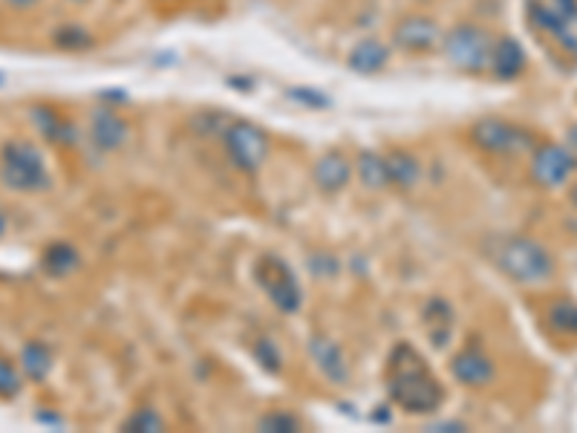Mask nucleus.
Masks as SVG:
<instances>
[{
  "label": "nucleus",
  "mask_w": 577,
  "mask_h": 433,
  "mask_svg": "<svg viewBox=\"0 0 577 433\" xmlns=\"http://www.w3.org/2000/svg\"><path fill=\"white\" fill-rule=\"evenodd\" d=\"M384 382L390 399L407 413H433L445 402V387L433 376L427 361L413 344H396L387 356Z\"/></svg>",
  "instance_id": "obj_1"
},
{
  "label": "nucleus",
  "mask_w": 577,
  "mask_h": 433,
  "mask_svg": "<svg viewBox=\"0 0 577 433\" xmlns=\"http://www.w3.org/2000/svg\"><path fill=\"white\" fill-rule=\"evenodd\" d=\"M494 260L502 269V275H508L517 283H546L552 281L554 260L552 255L531 237H505L500 240Z\"/></svg>",
  "instance_id": "obj_2"
},
{
  "label": "nucleus",
  "mask_w": 577,
  "mask_h": 433,
  "mask_svg": "<svg viewBox=\"0 0 577 433\" xmlns=\"http://www.w3.org/2000/svg\"><path fill=\"white\" fill-rule=\"evenodd\" d=\"M0 177H3V185L12 191H41L50 185V171L44 165V156L32 142H24V139H12L3 145Z\"/></svg>",
  "instance_id": "obj_3"
},
{
  "label": "nucleus",
  "mask_w": 577,
  "mask_h": 433,
  "mask_svg": "<svg viewBox=\"0 0 577 433\" xmlns=\"http://www.w3.org/2000/svg\"><path fill=\"white\" fill-rule=\"evenodd\" d=\"M494 35L488 29H482L477 24H459L453 26L451 32L445 35L442 47L445 55L456 70L462 73H485L491 70V52H494Z\"/></svg>",
  "instance_id": "obj_4"
},
{
  "label": "nucleus",
  "mask_w": 577,
  "mask_h": 433,
  "mask_svg": "<svg viewBox=\"0 0 577 433\" xmlns=\"http://www.w3.org/2000/svg\"><path fill=\"white\" fill-rule=\"evenodd\" d=\"M254 278H257L260 289L269 295V301H272L280 312L292 315V312L301 309L303 304L301 283H298L295 272H292V266H289L283 257L277 255L260 257L257 266H254Z\"/></svg>",
  "instance_id": "obj_5"
},
{
  "label": "nucleus",
  "mask_w": 577,
  "mask_h": 433,
  "mask_svg": "<svg viewBox=\"0 0 577 433\" xmlns=\"http://www.w3.org/2000/svg\"><path fill=\"white\" fill-rule=\"evenodd\" d=\"M471 142L479 151L502 153V156H517V153H531L537 148L534 136L526 128H517L505 119H479L471 128Z\"/></svg>",
  "instance_id": "obj_6"
},
{
  "label": "nucleus",
  "mask_w": 577,
  "mask_h": 433,
  "mask_svg": "<svg viewBox=\"0 0 577 433\" xmlns=\"http://www.w3.org/2000/svg\"><path fill=\"white\" fill-rule=\"evenodd\" d=\"M223 142H226L228 159L246 174L260 171L269 159V136L251 122L228 125L226 133H223Z\"/></svg>",
  "instance_id": "obj_7"
},
{
  "label": "nucleus",
  "mask_w": 577,
  "mask_h": 433,
  "mask_svg": "<svg viewBox=\"0 0 577 433\" xmlns=\"http://www.w3.org/2000/svg\"><path fill=\"white\" fill-rule=\"evenodd\" d=\"M531 159V179L540 188H560L577 171V156L563 145H540Z\"/></svg>",
  "instance_id": "obj_8"
},
{
  "label": "nucleus",
  "mask_w": 577,
  "mask_h": 433,
  "mask_svg": "<svg viewBox=\"0 0 577 433\" xmlns=\"http://www.w3.org/2000/svg\"><path fill=\"white\" fill-rule=\"evenodd\" d=\"M442 41H445L442 26L427 15H410L393 29V44L410 55H425V52L439 50Z\"/></svg>",
  "instance_id": "obj_9"
},
{
  "label": "nucleus",
  "mask_w": 577,
  "mask_h": 433,
  "mask_svg": "<svg viewBox=\"0 0 577 433\" xmlns=\"http://www.w3.org/2000/svg\"><path fill=\"white\" fill-rule=\"evenodd\" d=\"M451 370L453 379L459 384H465V387H485V384L494 382V373H497L491 356L485 350L474 347V344L453 356Z\"/></svg>",
  "instance_id": "obj_10"
},
{
  "label": "nucleus",
  "mask_w": 577,
  "mask_h": 433,
  "mask_svg": "<svg viewBox=\"0 0 577 433\" xmlns=\"http://www.w3.org/2000/svg\"><path fill=\"white\" fill-rule=\"evenodd\" d=\"M309 356L332 384H344L350 379V361L344 356V350L327 335H312L309 338Z\"/></svg>",
  "instance_id": "obj_11"
},
{
  "label": "nucleus",
  "mask_w": 577,
  "mask_h": 433,
  "mask_svg": "<svg viewBox=\"0 0 577 433\" xmlns=\"http://www.w3.org/2000/svg\"><path fill=\"white\" fill-rule=\"evenodd\" d=\"M127 133H130V128H127V122L116 110L99 107V110L93 113L90 136H93V142H96L99 151H119L127 142Z\"/></svg>",
  "instance_id": "obj_12"
},
{
  "label": "nucleus",
  "mask_w": 577,
  "mask_h": 433,
  "mask_svg": "<svg viewBox=\"0 0 577 433\" xmlns=\"http://www.w3.org/2000/svg\"><path fill=\"white\" fill-rule=\"evenodd\" d=\"M312 179H315V185H318L324 194H338L352 179L350 159L338 151L324 153V156L315 162V168H312Z\"/></svg>",
  "instance_id": "obj_13"
},
{
  "label": "nucleus",
  "mask_w": 577,
  "mask_h": 433,
  "mask_svg": "<svg viewBox=\"0 0 577 433\" xmlns=\"http://www.w3.org/2000/svg\"><path fill=\"white\" fill-rule=\"evenodd\" d=\"M526 70V50L520 47L517 38H497L491 52V73L502 81H511Z\"/></svg>",
  "instance_id": "obj_14"
},
{
  "label": "nucleus",
  "mask_w": 577,
  "mask_h": 433,
  "mask_svg": "<svg viewBox=\"0 0 577 433\" xmlns=\"http://www.w3.org/2000/svg\"><path fill=\"white\" fill-rule=\"evenodd\" d=\"M528 21L540 32H557L560 24L577 9V0H528Z\"/></svg>",
  "instance_id": "obj_15"
},
{
  "label": "nucleus",
  "mask_w": 577,
  "mask_h": 433,
  "mask_svg": "<svg viewBox=\"0 0 577 433\" xmlns=\"http://www.w3.org/2000/svg\"><path fill=\"white\" fill-rule=\"evenodd\" d=\"M387 61H390V50L378 38H364L350 52V67L355 73H361V76H373L378 70H384Z\"/></svg>",
  "instance_id": "obj_16"
},
{
  "label": "nucleus",
  "mask_w": 577,
  "mask_h": 433,
  "mask_svg": "<svg viewBox=\"0 0 577 433\" xmlns=\"http://www.w3.org/2000/svg\"><path fill=\"white\" fill-rule=\"evenodd\" d=\"M387 159V177H390V185H399V188H410L416 185L419 177H422V165L413 153L407 151H393L384 153Z\"/></svg>",
  "instance_id": "obj_17"
},
{
  "label": "nucleus",
  "mask_w": 577,
  "mask_h": 433,
  "mask_svg": "<svg viewBox=\"0 0 577 433\" xmlns=\"http://www.w3.org/2000/svg\"><path fill=\"white\" fill-rule=\"evenodd\" d=\"M41 266L47 269V275H52V278H64V275H73L81 266V255H78L76 246H70V243H50L44 257H41Z\"/></svg>",
  "instance_id": "obj_18"
},
{
  "label": "nucleus",
  "mask_w": 577,
  "mask_h": 433,
  "mask_svg": "<svg viewBox=\"0 0 577 433\" xmlns=\"http://www.w3.org/2000/svg\"><path fill=\"white\" fill-rule=\"evenodd\" d=\"M425 330L436 347H445L453 332V309L445 301H430L425 309Z\"/></svg>",
  "instance_id": "obj_19"
},
{
  "label": "nucleus",
  "mask_w": 577,
  "mask_h": 433,
  "mask_svg": "<svg viewBox=\"0 0 577 433\" xmlns=\"http://www.w3.org/2000/svg\"><path fill=\"white\" fill-rule=\"evenodd\" d=\"M52 361H55L52 350L47 344H41V341H29L24 347V353H21V367H24L26 376L35 379V382H44L50 376Z\"/></svg>",
  "instance_id": "obj_20"
},
{
  "label": "nucleus",
  "mask_w": 577,
  "mask_h": 433,
  "mask_svg": "<svg viewBox=\"0 0 577 433\" xmlns=\"http://www.w3.org/2000/svg\"><path fill=\"white\" fill-rule=\"evenodd\" d=\"M358 177L367 188H384L390 185L387 177V159L376 151H364L358 156Z\"/></svg>",
  "instance_id": "obj_21"
},
{
  "label": "nucleus",
  "mask_w": 577,
  "mask_h": 433,
  "mask_svg": "<svg viewBox=\"0 0 577 433\" xmlns=\"http://www.w3.org/2000/svg\"><path fill=\"white\" fill-rule=\"evenodd\" d=\"M549 324H552L557 332H566V335H575L577 332V304L575 301H554L549 306Z\"/></svg>",
  "instance_id": "obj_22"
},
{
  "label": "nucleus",
  "mask_w": 577,
  "mask_h": 433,
  "mask_svg": "<svg viewBox=\"0 0 577 433\" xmlns=\"http://www.w3.org/2000/svg\"><path fill=\"white\" fill-rule=\"evenodd\" d=\"M125 431L130 433L165 431V419H162L153 408H139L133 416H127L125 419Z\"/></svg>",
  "instance_id": "obj_23"
},
{
  "label": "nucleus",
  "mask_w": 577,
  "mask_h": 433,
  "mask_svg": "<svg viewBox=\"0 0 577 433\" xmlns=\"http://www.w3.org/2000/svg\"><path fill=\"white\" fill-rule=\"evenodd\" d=\"M21 393V373L9 358L0 356V399H15Z\"/></svg>",
  "instance_id": "obj_24"
},
{
  "label": "nucleus",
  "mask_w": 577,
  "mask_h": 433,
  "mask_svg": "<svg viewBox=\"0 0 577 433\" xmlns=\"http://www.w3.org/2000/svg\"><path fill=\"white\" fill-rule=\"evenodd\" d=\"M90 44H93V38L81 26H64L55 32V47H61V50H84Z\"/></svg>",
  "instance_id": "obj_25"
},
{
  "label": "nucleus",
  "mask_w": 577,
  "mask_h": 433,
  "mask_svg": "<svg viewBox=\"0 0 577 433\" xmlns=\"http://www.w3.org/2000/svg\"><path fill=\"white\" fill-rule=\"evenodd\" d=\"M554 38H557V44H560L563 50L577 58V9L560 24V29L554 32Z\"/></svg>",
  "instance_id": "obj_26"
},
{
  "label": "nucleus",
  "mask_w": 577,
  "mask_h": 433,
  "mask_svg": "<svg viewBox=\"0 0 577 433\" xmlns=\"http://www.w3.org/2000/svg\"><path fill=\"white\" fill-rule=\"evenodd\" d=\"M263 431H301V422L289 413H272L266 419H260Z\"/></svg>",
  "instance_id": "obj_27"
},
{
  "label": "nucleus",
  "mask_w": 577,
  "mask_h": 433,
  "mask_svg": "<svg viewBox=\"0 0 577 433\" xmlns=\"http://www.w3.org/2000/svg\"><path fill=\"white\" fill-rule=\"evenodd\" d=\"M257 358H263V361H260L263 367H269V370H280V356H277L275 344H272L269 338H263V341L257 344Z\"/></svg>",
  "instance_id": "obj_28"
},
{
  "label": "nucleus",
  "mask_w": 577,
  "mask_h": 433,
  "mask_svg": "<svg viewBox=\"0 0 577 433\" xmlns=\"http://www.w3.org/2000/svg\"><path fill=\"white\" fill-rule=\"evenodd\" d=\"M9 6H15V9H29V6H35L38 0H6Z\"/></svg>",
  "instance_id": "obj_29"
},
{
  "label": "nucleus",
  "mask_w": 577,
  "mask_h": 433,
  "mask_svg": "<svg viewBox=\"0 0 577 433\" xmlns=\"http://www.w3.org/2000/svg\"><path fill=\"white\" fill-rule=\"evenodd\" d=\"M6 231V214H3V208H0V234Z\"/></svg>",
  "instance_id": "obj_30"
},
{
  "label": "nucleus",
  "mask_w": 577,
  "mask_h": 433,
  "mask_svg": "<svg viewBox=\"0 0 577 433\" xmlns=\"http://www.w3.org/2000/svg\"><path fill=\"white\" fill-rule=\"evenodd\" d=\"M569 200H572V205H575V208H577V185H575V188H572V191H569Z\"/></svg>",
  "instance_id": "obj_31"
},
{
  "label": "nucleus",
  "mask_w": 577,
  "mask_h": 433,
  "mask_svg": "<svg viewBox=\"0 0 577 433\" xmlns=\"http://www.w3.org/2000/svg\"><path fill=\"white\" fill-rule=\"evenodd\" d=\"M70 3H87V0H70Z\"/></svg>",
  "instance_id": "obj_32"
}]
</instances>
